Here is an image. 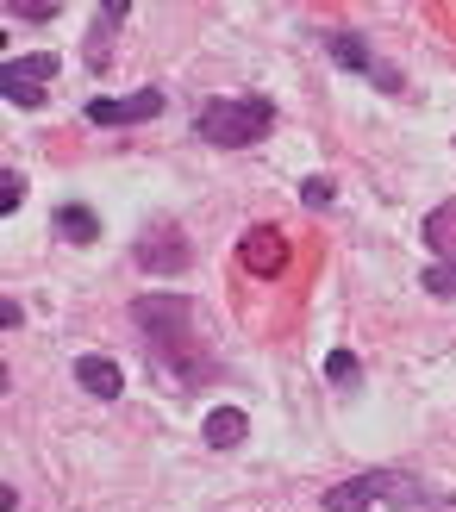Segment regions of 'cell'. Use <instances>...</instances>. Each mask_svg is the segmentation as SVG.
<instances>
[{
  "mask_svg": "<svg viewBox=\"0 0 456 512\" xmlns=\"http://www.w3.org/2000/svg\"><path fill=\"white\" fill-rule=\"evenodd\" d=\"M50 225H57V238H69V244H94L100 238V219L88 207H57V219H50Z\"/></svg>",
  "mask_w": 456,
  "mask_h": 512,
  "instance_id": "obj_13",
  "label": "cell"
},
{
  "mask_svg": "<svg viewBox=\"0 0 456 512\" xmlns=\"http://www.w3.org/2000/svg\"><path fill=\"white\" fill-rule=\"evenodd\" d=\"M0 213H19V169H0Z\"/></svg>",
  "mask_w": 456,
  "mask_h": 512,
  "instance_id": "obj_17",
  "label": "cell"
},
{
  "mask_svg": "<svg viewBox=\"0 0 456 512\" xmlns=\"http://www.w3.org/2000/svg\"><path fill=\"white\" fill-rule=\"evenodd\" d=\"M194 132L219 144V150H244L257 144L263 132H275V107L263 94H244V100H207V107L194 113Z\"/></svg>",
  "mask_w": 456,
  "mask_h": 512,
  "instance_id": "obj_2",
  "label": "cell"
},
{
  "mask_svg": "<svg viewBox=\"0 0 456 512\" xmlns=\"http://www.w3.org/2000/svg\"><path fill=\"white\" fill-rule=\"evenodd\" d=\"M375 500H382V469H363V475H350V481H338V488L325 494V512H363Z\"/></svg>",
  "mask_w": 456,
  "mask_h": 512,
  "instance_id": "obj_9",
  "label": "cell"
},
{
  "mask_svg": "<svg viewBox=\"0 0 456 512\" xmlns=\"http://www.w3.org/2000/svg\"><path fill=\"white\" fill-rule=\"evenodd\" d=\"M7 13H25V19H57V0H32V7H19V0H13Z\"/></svg>",
  "mask_w": 456,
  "mask_h": 512,
  "instance_id": "obj_18",
  "label": "cell"
},
{
  "mask_svg": "<svg viewBox=\"0 0 456 512\" xmlns=\"http://www.w3.org/2000/svg\"><path fill=\"white\" fill-rule=\"evenodd\" d=\"M332 194H338V188L325 182V175H307V182H300V200H307L313 213H319V207H332Z\"/></svg>",
  "mask_w": 456,
  "mask_h": 512,
  "instance_id": "obj_16",
  "label": "cell"
},
{
  "mask_svg": "<svg viewBox=\"0 0 456 512\" xmlns=\"http://www.w3.org/2000/svg\"><path fill=\"white\" fill-rule=\"evenodd\" d=\"M138 269H150V275H182L188 269V238L169 232V225L138 232Z\"/></svg>",
  "mask_w": 456,
  "mask_h": 512,
  "instance_id": "obj_5",
  "label": "cell"
},
{
  "mask_svg": "<svg viewBox=\"0 0 456 512\" xmlns=\"http://www.w3.org/2000/svg\"><path fill=\"white\" fill-rule=\"evenodd\" d=\"M163 113V94L157 88H144V94H125V100H88V119L94 125H138V119H157Z\"/></svg>",
  "mask_w": 456,
  "mask_h": 512,
  "instance_id": "obj_7",
  "label": "cell"
},
{
  "mask_svg": "<svg viewBox=\"0 0 456 512\" xmlns=\"http://www.w3.org/2000/svg\"><path fill=\"white\" fill-rule=\"evenodd\" d=\"M132 325L144 331L150 356H157V369H169L182 388H200V381H213L219 363L213 350L194 338V306L182 294H138L132 300Z\"/></svg>",
  "mask_w": 456,
  "mask_h": 512,
  "instance_id": "obj_1",
  "label": "cell"
},
{
  "mask_svg": "<svg viewBox=\"0 0 456 512\" xmlns=\"http://www.w3.org/2000/svg\"><path fill=\"white\" fill-rule=\"evenodd\" d=\"M419 281H425V294H438V300H450V294H456V263H432V269H425Z\"/></svg>",
  "mask_w": 456,
  "mask_h": 512,
  "instance_id": "obj_14",
  "label": "cell"
},
{
  "mask_svg": "<svg viewBox=\"0 0 456 512\" xmlns=\"http://www.w3.org/2000/svg\"><path fill=\"white\" fill-rule=\"evenodd\" d=\"M325 50H332V57H338L344 69H357V75H375V82H382L388 94L400 88V75H394L388 63H375V50H369L357 32H344V25H332V32H325Z\"/></svg>",
  "mask_w": 456,
  "mask_h": 512,
  "instance_id": "obj_6",
  "label": "cell"
},
{
  "mask_svg": "<svg viewBox=\"0 0 456 512\" xmlns=\"http://www.w3.org/2000/svg\"><path fill=\"white\" fill-rule=\"evenodd\" d=\"M238 263L250 269V275H263V281H275L288 269V238L275 232V225H250V232L238 238Z\"/></svg>",
  "mask_w": 456,
  "mask_h": 512,
  "instance_id": "obj_4",
  "label": "cell"
},
{
  "mask_svg": "<svg viewBox=\"0 0 456 512\" xmlns=\"http://www.w3.org/2000/svg\"><path fill=\"white\" fill-rule=\"evenodd\" d=\"M132 19V0H100V13H94V38H88V63L94 69H107L113 57V32Z\"/></svg>",
  "mask_w": 456,
  "mask_h": 512,
  "instance_id": "obj_8",
  "label": "cell"
},
{
  "mask_svg": "<svg viewBox=\"0 0 456 512\" xmlns=\"http://www.w3.org/2000/svg\"><path fill=\"white\" fill-rule=\"evenodd\" d=\"M244 431H250V419L238 413V406H219V413H207V431H200V438H207L213 450H238Z\"/></svg>",
  "mask_w": 456,
  "mask_h": 512,
  "instance_id": "obj_12",
  "label": "cell"
},
{
  "mask_svg": "<svg viewBox=\"0 0 456 512\" xmlns=\"http://www.w3.org/2000/svg\"><path fill=\"white\" fill-rule=\"evenodd\" d=\"M75 381H82L94 400H119L125 394V375H119L113 356H75Z\"/></svg>",
  "mask_w": 456,
  "mask_h": 512,
  "instance_id": "obj_10",
  "label": "cell"
},
{
  "mask_svg": "<svg viewBox=\"0 0 456 512\" xmlns=\"http://www.w3.org/2000/svg\"><path fill=\"white\" fill-rule=\"evenodd\" d=\"M425 244L438 250V263H456V200L425 213Z\"/></svg>",
  "mask_w": 456,
  "mask_h": 512,
  "instance_id": "obj_11",
  "label": "cell"
},
{
  "mask_svg": "<svg viewBox=\"0 0 456 512\" xmlns=\"http://www.w3.org/2000/svg\"><path fill=\"white\" fill-rule=\"evenodd\" d=\"M44 75H57V57H7L0 63V94L13 107H44Z\"/></svg>",
  "mask_w": 456,
  "mask_h": 512,
  "instance_id": "obj_3",
  "label": "cell"
},
{
  "mask_svg": "<svg viewBox=\"0 0 456 512\" xmlns=\"http://www.w3.org/2000/svg\"><path fill=\"white\" fill-rule=\"evenodd\" d=\"M325 375H332L338 388H350V381L363 375V363H357V356H350V350H332V356H325Z\"/></svg>",
  "mask_w": 456,
  "mask_h": 512,
  "instance_id": "obj_15",
  "label": "cell"
}]
</instances>
